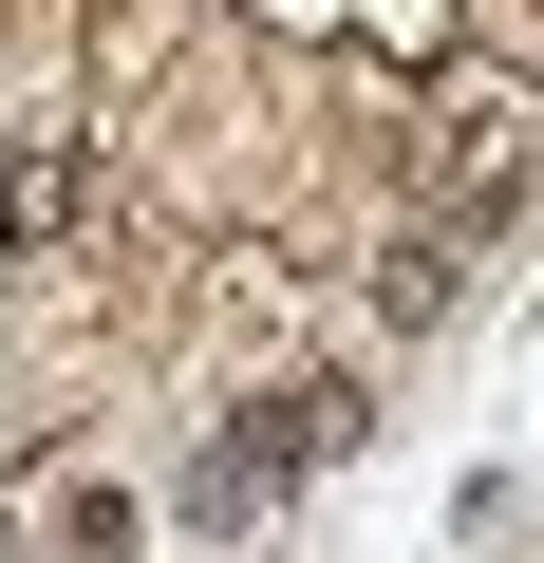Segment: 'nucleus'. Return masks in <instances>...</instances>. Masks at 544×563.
I'll use <instances>...</instances> for the list:
<instances>
[{
    "label": "nucleus",
    "mask_w": 544,
    "mask_h": 563,
    "mask_svg": "<svg viewBox=\"0 0 544 563\" xmlns=\"http://www.w3.org/2000/svg\"><path fill=\"white\" fill-rule=\"evenodd\" d=\"M0 526H20L38 563H132V544H151V507H132L113 470H57V488H20V507H0Z\"/></svg>",
    "instance_id": "obj_1"
}]
</instances>
